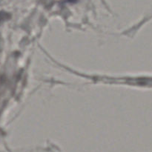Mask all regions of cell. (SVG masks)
Here are the masks:
<instances>
[{"instance_id": "cell-1", "label": "cell", "mask_w": 152, "mask_h": 152, "mask_svg": "<svg viewBox=\"0 0 152 152\" xmlns=\"http://www.w3.org/2000/svg\"><path fill=\"white\" fill-rule=\"evenodd\" d=\"M10 14H8L7 13L4 11H0V24L1 22H4V21L7 20L8 19H10Z\"/></svg>"}, {"instance_id": "cell-2", "label": "cell", "mask_w": 152, "mask_h": 152, "mask_svg": "<svg viewBox=\"0 0 152 152\" xmlns=\"http://www.w3.org/2000/svg\"><path fill=\"white\" fill-rule=\"evenodd\" d=\"M67 1H68V2L70 3H76L77 2V1H79L80 0H66Z\"/></svg>"}]
</instances>
